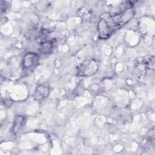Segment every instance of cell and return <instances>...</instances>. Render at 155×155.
<instances>
[{"instance_id":"6da1fadb","label":"cell","mask_w":155,"mask_h":155,"mask_svg":"<svg viewBox=\"0 0 155 155\" xmlns=\"http://www.w3.org/2000/svg\"><path fill=\"white\" fill-rule=\"evenodd\" d=\"M134 15L135 10L131 7L118 13H103L98 22V38L100 39H108L117 30L131 21Z\"/></svg>"},{"instance_id":"7a4b0ae2","label":"cell","mask_w":155,"mask_h":155,"mask_svg":"<svg viewBox=\"0 0 155 155\" xmlns=\"http://www.w3.org/2000/svg\"><path fill=\"white\" fill-rule=\"evenodd\" d=\"M99 62L96 59H90L82 62L77 67V75L80 77H88L97 71Z\"/></svg>"},{"instance_id":"3957f363","label":"cell","mask_w":155,"mask_h":155,"mask_svg":"<svg viewBox=\"0 0 155 155\" xmlns=\"http://www.w3.org/2000/svg\"><path fill=\"white\" fill-rule=\"evenodd\" d=\"M39 61L38 55L33 52L27 53L23 58L22 67L24 69L30 68L36 65Z\"/></svg>"},{"instance_id":"277c9868","label":"cell","mask_w":155,"mask_h":155,"mask_svg":"<svg viewBox=\"0 0 155 155\" xmlns=\"http://www.w3.org/2000/svg\"><path fill=\"white\" fill-rule=\"evenodd\" d=\"M50 93V87L47 84H40L37 86L33 94V98L36 101H41L46 98Z\"/></svg>"},{"instance_id":"5b68a950","label":"cell","mask_w":155,"mask_h":155,"mask_svg":"<svg viewBox=\"0 0 155 155\" xmlns=\"http://www.w3.org/2000/svg\"><path fill=\"white\" fill-rule=\"evenodd\" d=\"M25 122L26 118L24 116L18 115L16 116L12 128V133L13 136H17L19 134L24 127Z\"/></svg>"},{"instance_id":"8992f818","label":"cell","mask_w":155,"mask_h":155,"mask_svg":"<svg viewBox=\"0 0 155 155\" xmlns=\"http://www.w3.org/2000/svg\"><path fill=\"white\" fill-rule=\"evenodd\" d=\"M54 44L55 41L54 39L42 41L39 44V50L41 53L44 54L49 53L53 49Z\"/></svg>"}]
</instances>
